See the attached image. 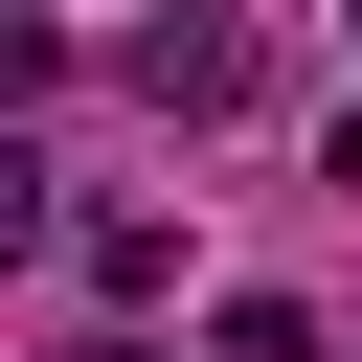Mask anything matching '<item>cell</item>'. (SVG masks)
<instances>
[{
  "label": "cell",
  "instance_id": "6da1fadb",
  "mask_svg": "<svg viewBox=\"0 0 362 362\" xmlns=\"http://www.w3.org/2000/svg\"><path fill=\"white\" fill-rule=\"evenodd\" d=\"M136 90H158V113H226V90H249V23H136Z\"/></svg>",
  "mask_w": 362,
  "mask_h": 362
}]
</instances>
